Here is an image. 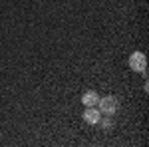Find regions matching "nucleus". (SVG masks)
I'll list each match as a JSON object with an SVG mask.
<instances>
[{"instance_id":"f257e3e1","label":"nucleus","mask_w":149,"mask_h":147,"mask_svg":"<svg viewBox=\"0 0 149 147\" xmlns=\"http://www.w3.org/2000/svg\"><path fill=\"white\" fill-rule=\"evenodd\" d=\"M102 115H115L117 109H119V102H117V98L115 95H105V98H100V102L95 105Z\"/></svg>"},{"instance_id":"f03ea898","label":"nucleus","mask_w":149,"mask_h":147,"mask_svg":"<svg viewBox=\"0 0 149 147\" xmlns=\"http://www.w3.org/2000/svg\"><path fill=\"white\" fill-rule=\"evenodd\" d=\"M129 68L133 72H139V74H145V68H147V58L143 52H133L129 56Z\"/></svg>"},{"instance_id":"7ed1b4c3","label":"nucleus","mask_w":149,"mask_h":147,"mask_svg":"<svg viewBox=\"0 0 149 147\" xmlns=\"http://www.w3.org/2000/svg\"><path fill=\"white\" fill-rule=\"evenodd\" d=\"M84 119L88 121L90 125H97L100 123V119H102V113L100 109L93 105V107H86V111H84Z\"/></svg>"},{"instance_id":"20e7f679","label":"nucleus","mask_w":149,"mask_h":147,"mask_svg":"<svg viewBox=\"0 0 149 147\" xmlns=\"http://www.w3.org/2000/svg\"><path fill=\"white\" fill-rule=\"evenodd\" d=\"M97 102H100V95H97V91H86L84 95H81V103L86 105V107H93V105H97Z\"/></svg>"},{"instance_id":"39448f33","label":"nucleus","mask_w":149,"mask_h":147,"mask_svg":"<svg viewBox=\"0 0 149 147\" xmlns=\"http://www.w3.org/2000/svg\"><path fill=\"white\" fill-rule=\"evenodd\" d=\"M100 123H102L103 127H111V119H103V121L100 119Z\"/></svg>"}]
</instances>
